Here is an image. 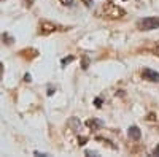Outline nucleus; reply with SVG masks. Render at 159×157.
Wrapping results in <instances>:
<instances>
[{
  "mask_svg": "<svg viewBox=\"0 0 159 157\" xmlns=\"http://www.w3.org/2000/svg\"><path fill=\"white\" fill-rule=\"evenodd\" d=\"M142 78H143V80H147V81H151V83H159V73L151 70V68H143Z\"/></svg>",
  "mask_w": 159,
  "mask_h": 157,
  "instance_id": "2",
  "label": "nucleus"
},
{
  "mask_svg": "<svg viewBox=\"0 0 159 157\" xmlns=\"http://www.w3.org/2000/svg\"><path fill=\"white\" fill-rule=\"evenodd\" d=\"M100 105H102V100H100V98H96V107L100 108Z\"/></svg>",
  "mask_w": 159,
  "mask_h": 157,
  "instance_id": "8",
  "label": "nucleus"
},
{
  "mask_svg": "<svg viewBox=\"0 0 159 157\" xmlns=\"http://www.w3.org/2000/svg\"><path fill=\"white\" fill-rule=\"evenodd\" d=\"M86 155H99L97 152H92V151H86Z\"/></svg>",
  "mask_w": 159,
  "mask_h": 157,
  "instance_id": "9",
  "label": "nucleus"
},
{
  "mask_svg": "<svg viewBox=\"0 0 159 157\" xmlns=\"http://www.w3.org/2000/svg\"><path fill=\"white\" fill-rule=\"evenodd\" d=\"M69 127H72L75 132H80V129H81V122H80L76 117H72V119L69 121Z\"/></svg>",
  "mask_w": 159,
  "mask_h": 157,
  "instance_id": "4",
  "label": "nucleus"
},
{
  "mask_svg": "<svg viewBox=\"0 0 159 157\" xmlns=\"http://www.w3.org/2000/svg\"><path fill=\"white\" fill-rule=\"evenodd\" d=\"M72 60H73V57H72V56H70V57H64V59H62V65H65V63H70Z\"/></svg>",
  "mask_w": 159,
  "mask_h": 157,
  "instance_id": "7",
  "label": "nucleus"
},
{
  "mask_svg": "<svg viewBox=\"0 0 159 157\" xmlns=\"http://www.w3.org/2000/svg\"><path fill=\"white\" fill-rule=\"evenodd\" d=\"M137 27L140 30H154V29H159V18L157 16H148V18H143V19H139L137 21Z\"/></svg>",
  "mask_w": 159,
  "mask_h": 157,
  "instance_id": "1",
  "label": "nucleus"
},
{
  "mask_svg": "<svg viewBox=\"0 0 159 157\" xmlns=\"http://www.w3.org/2000/svg\"><path fill=\"white\" fill-rule=\"evenodd\" d=\"M59 2L65 7H73V0H59Z\"/></svg>",
  "mask_w": 159,
  "mask_h": 157,
  "instance_id": "5",
  "label": "nucleus"
},
{
  "mask_svg": "<svg viewBox=\"0 0 159 157\" xmlns=\"http://www.w3.org/2000/svg\"><path fill=\"white\" fill-rule=\"evenodd\" d=\"M88 125H89V127H94V125H102V122H99V121H88Z\"/></svg>",
  "mask_w": 159,
  "mask_h": 157,
  "instance_id": "6",
  "label": "nucleus"
},
{
  "mask_svg": "<svg viewBox=\"0 0 159 157\" xmlns=\"http://www.w3.org/2000/svg\"><path fill=\"white\" fill-rule=\"evenodd\" d=\"M154 155H159V146H157V149H154V152H153Z\"/></svg>",
  "mask_w": 159,
  "mask_h": 157,
  "instance_id": "11",
  "label": "nucleus"
},
{
  "mask_svg": "<svg viewBox=\"0 0 159 157\" xmlns=\"http://www.w3.org/2000/svg\"><path fill=\"white\" fill-rule=\"evenodd\" d=\"M2 73H3V65H2V62H0V76H2Z\"/></svg>",
  "mask_w": 159,
  "mask_h": 157,
  "instance_id": "10",
  "label": "nucleus"
},
{
  "mask_svg": "<svg viewBox=\"0 0 159 157\" xmlns=\"http://www.w3.org/2000/svg\"><path fill=\"white\" fill-rule=\"evenodd\" d=\"M129 137L132 138V140H140V137H142V132H140V129L137 127V125H132V127H129Z\"/></svg>",
  "mask_w": 159,
  "mask_h": 157,
  "instance_id": "3",
  "label": "nucleus"
}]
</instances>
